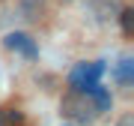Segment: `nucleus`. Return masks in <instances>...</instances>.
I'll return each mask as SVG.
<instances>
[{
  "mask_svg": "<svg viewBox=\"0 0 134 126\" xmlns=\"http://www.w3.org/2000/svg\"><path fill=\"white\" fill-rule=\"evenodd\" d=\"M131 9H119V18H122V27H125V36H131L134 33V24H131Z\"/></svg>",
  "mask_w": 134,
  "mask_h": 126,
  "instance_id": "obj_7",
  "label": "nucleus"
},
{
  "mask_svg": "<svg viewBox=\"0 0 134 126\" xmlns=\"http://www.w3.org/2000/svg\"><path fill=\"white\" fill-rule=\"evenodd\" d=\"M0 126H24V117L15 108H0Z\"/></svg>",
  "mask_w": 134,
  "mask_h": 126,
  "instance_id": "obj_5",
  "label": "nucleus"
},
{
  "mask_svg": "<svg viewBox=\"0 0 134 126\" xmlns=\"http://www.w3.org/2000/svg\"><path fill=\"white\" fill-rule=\"evenodd\" d=\"M92 9H96V15L101 21H107V18H116V12L122 9V3L119 0H92Z\"/></svg>",
  "mask_w": 134,
  "mask_h": 126,
  "instance_id": "obj_4",
  "label": "nucleus"
},
{
  "mask_svg": "<svg viewBox=\"0 0 134 126\" xmlns=\"http://www.w3.org/2000/svg\"><path fill=\"white\" fill-rule=\"evenodd\" d=\"M60 111H63V117L75 120L77 126L92 123V120L101 114L98 105H96V99H92V93H90V90H75V87H72V93H66V96H63Z\"/></svg>",
  "mask_w": 134,
  "mask_h": 126,
  "instance_id": "obj_1",
  "label": "nucleus"
},
{
  "mask_svg": "<svg viewBox=\"0 0 134 126\" xmlns=\"http://www.w3.org/2000/svg\"><path fill=\"white\" fill-rule=\"evenodd\" d=\"M116 126H134V114H122V117H119V123H116Z\"/></svg>",
  "mask_w": 134,
  "mask_h": 126,
  "instance_id": "obj_8",
  "label": "nucleus"
},
{
  "mask_svg": "<svg viewBox=\"0 0 134 126\" xmlns=\"http://www.w3.org/2000/svg\"><path fill=\"white\" fill-rule=\"evenodd\" d=\"M101 72H104L101 63H81V66H75V72L69 75V84H72L75 90H90L92 84H98Z\"/></svg>",
  "mask_w": 134,
  "mask_h": 126,
  "instance_id": "obj_2",
  "label": "nucleus"
},
{
  "mask_svg": "<svg viewBox=\"0 0 134 126\" xmlns=\"http://www.w3.org/2000/svg\"><path fill=\"white\" fill-rule=\"evenodd\" d=\"M131 69H134V63L125 57V60L119 63V81H122V84H128V81H131Z\"/></svg>",
  "mask_w": 134,
  "mask_h": 126,
  "instance_id": "obj_6",
  "label": "nucleus"
},
{
  "mask_svg": "<svg viewBox=\"0 0 134 126\" xmlns=\"http://www.w3.org/2000/svg\"><path fill=\"white\" fill-rule=\"evenodd\" d=\"M6 48H9V51H21L24 57H36V54H39L36 42L30 36H24V33H9V36H6Z\"/></svg>",
  "mask_w": 134,
  "mask_h": 126,
  "instance_id": "obj_3",
  "label": "nucleus"
}]
</instances>
